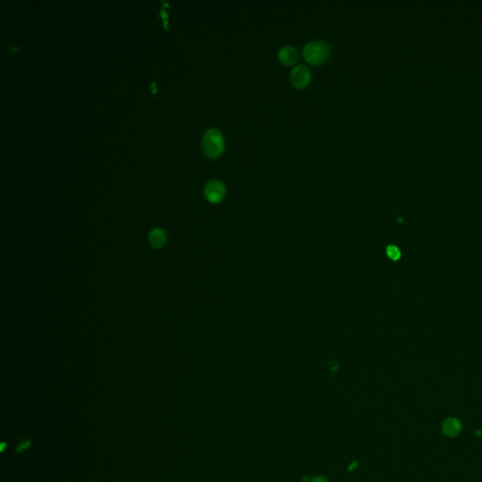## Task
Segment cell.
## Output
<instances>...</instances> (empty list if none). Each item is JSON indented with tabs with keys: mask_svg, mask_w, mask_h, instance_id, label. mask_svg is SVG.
<instances>
[{
	"mask_svg": "<svg viewBox=\"0 0 482 482\" xmlns=\"http://www.w3.org/2000/svg\"><path fill=\"white\" fill-rule=\"evenodd\" d=\"M462 430V425L458 418L449 417L442 425V431L449 438H455L459 435Z\"/></svg>",
	"mask_w": 482,
	"mask_h": 482,
	"instance_id": "5",
	"label": "cell"
},
{
	"mask_svg": "<svg viewBox=\"0 0 482 482\" xmlns=\"http://www.w3.org/2000/svg\"><path fill=\"white\" fill-rule=\"evenodd\" d=\"M225 141L222 132L216 127L206 130L203 136L202 149L205 155L215 158L224 153Z\"/></svg>",
	"mask_w": 482,
	"mask_h": 482,
	"instance_id": "1",
	"label": "cell"
},
{
	"mask_svg": "<svg viewBox=\"0 0 482 482\" xmlns=\"http://www.w3.org/2000/svg\"><path fill=\"white\" fill-rule=\"evenodd\" d=\"M330 46L324 40H313L305 44L303 49V54L307 62L318 65L323 63L329 58Z\"/></svg>",
	"mask_w": 482,
	"mask_h": 482,
	"instance_id": "2",
	"label": "cell"
},
{
	"mask_svg": "<svg viewBox=\"0 0 482 482\" xmlns=\"http://www.w3.org/2000/svg\"><path fill=\"white\" fill-rule=\"evenodd\" d=\"M167 242V235L160 228H154L149 234V243L154 249L164 247Z\"/></svg>",
	"mask_w": 482,
	"mask_h": 482,
	"instance_id": "7",
	"label": "cell"
},
{
	"mask_svg": "<svg viewBox=\"0 0 482 482\" xmlns=\"http://www.w3.org/2000/svg\"><path fill=\"white\" fill-rule=\"evenodd\" d=\"M204 194L209 202L217 203L223 200L226 194L225 185L218 179H213L206 183Z\"/></svg>",
	"mask_w": 482,
	"mask_h": 482,
	"instance_id": "4",
	"label": "cell"
},
{
	"mask_svg": "<svg viewBox=\"0 0 482 482\" xmlns=\"http://www.w3.org/2000/svg\"><path fill=\"white\" fill-rule=\"evenodd\" d=\"M290 82L297 89H304L311 81V71L304 64H298L290 72Z\"/></svg>",
	"mask_w": 482,
	"mask_h": 482,
	"instance_id": "3",
	"label": "cell"
},
{
	"mask_svg": "<svg viewBox=\"0 0 482 482\" xmlns=\"http://www.w3.org/2000/svg\"><path fill=\"white\" fill-rule=\"evenodd\" d=\"M299 51L293 46H285L278 52V59L284 65H291L299 59Z\"/></svg>",
	"mask_w": 482,
	"mask_h": 482,
	"instance_id": "6",
	"label": "cell"
},
{
	"mask_svg": "<svg viewBox=\"0 0 482 482\" xmlns=\"http://www.w3.org/2000/svg\"><path fill=\"white\" fill-rule=\"evenodd\" d=\"M386 253H387V255H388L390 258L394 261H398L399 259L400 258L401 256V254H400V249L396 246H393V245H390L386 249Z\"/></svg>",
	"mask_w": 482,
	"mask_h": 482,
	"instance_id": "8",
	"label": "cell"
},
{
	"mask_svg": "<svg viewBox=\"0 0 482 482\" xmlns=\"http://www.w3.org/2000/svg\"><path fill=\"white\" fill-rule=\"evenodd\" d=\"M476 435L478 436V437H480V436H482V430H477V431H476Z\"/></svg>",
	"mask_w": 482,
	"mask_h": 482,
	"instance_id": "10",
	"label": "cell"
},
{
	"mask_svg": "<svg viewBox=\"0 0 482 482\" xmlns=\"http://www.w3.org/2000/svg\"><path fill=\"white\" fill-rule=\"evenodd\" d=\"M311 482H328V480H326V479H325L324 477H320V476H318V477H316V478H314V479H313V480L311 481Z\"/></svg>",
	"mask_w": 482,
	"mask_h": 482,
	"instance_id": "9",
	"label": "cell"
}]
</instances>
